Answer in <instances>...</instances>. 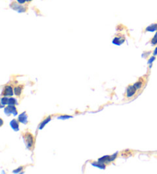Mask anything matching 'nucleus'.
<instances>
[{"label":"nucleus","mask_w":157,"mask_h":174,"mask_svg":"<svg viewBox=\"0 0 157 174\" xmlns=\"http://www.w3.org/2000/svg\"><path fill=\"white\" fill-rule=\"evenodd\" d=\"M22 88L21 86L15 87V89H14V93H15L16 96H19L20 94H21V93H22Z\"/></svg>","instance_id":"obj_10"},{"label":"nucleus","mask_w":157,"mask_h":174,"mask_svg":"<svg viewBox=\"0 0 157 174\" xmlns=\"http://www.w3.org/2000/svg\"><path fill=\"white\" fill-rule=\"evenodd\" d=\"M5 112L7 114L12 113V114H14V116H15L17 114V111H16L15 107H14V105H9V107L5 109Z\"/></svg>","instance_id":"obj_5"},{"label":"nucleus","mask_w":157,"mask_h":174,"mask_svg":"<svg viewBox=\"0 0 157 174\" xmlns=\"http://www.w3.org/2000/svg\"><path fill=\"white\" fill-rule=\"evenodd\" d=\"M136 88L134 85L133 86H130V87L127 88V98H132L134 96V94H136Z\"/></svg>","instance_id":"obj_3"},{"label":"nucleus","mask_w":157,"mask_h":174,"mask_svg":"<svg viewBox=\"0 0 157 174\" xmlns=\"http://www.w3.org/2000/svg\"><path fill=\"white\" fill-rule=\"evenodd\" d=\"M25 138V144H26L27 146L29 148L32 147L33 145V142H34L32 136L30 133H27Z\"/></svg>","instance_id":"obj_4"},{"label":"nucleus","mask_w":157,"mask_h":174,"mask_svg":"<svg viewBox=\"0 0 157 174\" xmlns=\"http://www.w3.org/2000/svg\"><path fill=\"white\" fill-rule=\"evenodd\" d=\"M92 165L94 166H97V167L100 168V169H105L104 163H100V162H99V161L98 163H92Z\"/></svg>","instance_id":"obj_11"},{"label":"nucleus","mask_w":157,"mask_h":174,"mask_svg":"<svg viewBox=\"0 0 157 174\" xmlns=\"http://www.w3.org/2000/svg\"><path fill=\"white\" fill-rule=\"evenodd\" d=\"M3 94H4L5 96H12V94H13V91H12V88L11 86H7V87L5 88Z\"/></svg>","instance_id":"obj_6"},{"label":"nucleus","mask_w":157,"mask_h":174,"mask_svg":"<svg viewBox=\"0 0 157 174\" xmlns=\"http://www.w3.org/2000/svg\"><path fill=\"white\" fill-rule=\"evenodd\" d=\"M151 44L153 45H156L157 44V32L155 34V35H154V37H153V39H152V40H151Z\"/></svg>","instance_id":"obj_15"},{"label":"nucleus","mask_w":157,"mask_h":174,"mask_svg":"<svg viewBox=\"0 0 157 174\" xmlns=\"http://www.w3.org/2000/svg\"><path fill=\"white\" fill-rule=\"evenodd\" d=\"M117 153H114V154L113 155V156H111V157H110L109 160H108V162H110V161L111 162V161L114 160H115V158H116V157H117Z\"/></svg>","instance_id":"obj_17"},{"label":"nucleus","mask_w":157,"mask_h":174,"mask_svg":"<svg viewBox=\"0 0 157 174\" xmlns=\"http://www.w3.org/2000/svg\"><path fill=\"white\" fill-rule=\"evenodd\" d=\"M72 117L71 116H60V117H58V119H62V120H64V119H68V118H71Z\"/></svg>","instance_id":"obj_18"},{"label":"nucleus","mask_w":157,"mask_h":174,"mask_svg":"<svg viewBox=\"0 0 157 174\" xmlns=\"http://www.w3.org/2000/svg\"><path fill=\"white\" fill-rule=\"evenodd\" d=\"M22 169H23V168H22V167H19V169H17V170H14L13 173H18V172H19L20 170H22Z\"/></svg>","instance_id":"obj_21"},{"label":"nucleus","mask_w":157,"mask_h":174,"mask_svg":"<svg viewBox=\"0 0 157 174\" xmlns=\"http://www.w3.org/2000/svg\"><path fill=\"white\" fill-rule=\"evenodd\" d=\"M10 6H11L12 9H13L14 10L17 11L18 12H24L26 11V8H25L22 5H19V3L18 4L16 2H12L10 5Z\"/></svg>","instance_id":"obj_1"},{"label":"nucleus","mask_w":157,"mask_h":174,"mask_svg":"<svg viewBox=\"0 0 157 174\" xmlns=\"http://www.w3.org/2000/svg\"><path fill=\"white\" fill-rule=\"evenodd\" d=\"M16 1L19 4H24V3H25L27 2V0H16Z\"/></svg>","instance_id":"obj_19"},{"label":"nucleus","mask_w":157,"mask_h":174,"mask_svg":"<svg viewBox=\"0 0 157 174\" xmlns=\"http://www.w3.org/2000/svg\"><path fill=\"white\" fill-rule=\"evenodd\" d=\"M153 55L155 56V55H157V47L156 48V49L154 50V52H153Z\"/></svg>","instance_id":"obj_22"},{"label":"nucleus","mask_w":157,"mask_h":174,"mask_svg":"<svg viewBox=\"0 0 157 174\" xmlns=\"http://www.w3.org/2000/svg\"><path fill=\"white\" fill-rule=\"evenodd\" d=\"M143 84V83L142 80H139V81H137V82L134 84V86H135L137 90L140 89V88L142 87Z\"/></svg>","instance_id":"obj_13"},{"label":"nucleus","mask_w":157,"mask_h":174,"mask_svg":"<svg viewBox=\"0 0 157 174\" xmlns=\"http://www.w3.org/2000/svg\"><path fill=\"white\" fill-rule=\"evenodd\" d=\"M27 119H28V117H27L25 112L19 116V121L22 122V123H27Z\"/></svg>","instance_id":"obj_7"},{"label":"nucleus","mask_w":157,"mask_h":174,"mask_svg":"<svg viewBox=\"0 0 157 174\" xmlns=\"http://www.w3.org/2000/svg\"><path fill=\"white\" fill-rule=\"evenodd\" d=\"M125 41L124 35H118L117 37H115L114 40H113V43L114 45H120L121 44H123Z\"/></svg>","instance_id":"obj_2"},{"label":"nucleus","mask_w":157,"mask_h":174,"mask_svg":"<svg viewBox=\"0 0 157 174\" xmlns=\"http://www.w3.org/2000/svg\"><path fill=\"white\" fill-rule=\"evenodd\" d=\"M10 125H11V127H12V129H13L14 131H19V124H18V122L15 120H12V121L10 122Z\"/></svg>","instance_id":"obj_8"},{"label":"nucleus","mask_w":157,"mask_h":174,"mask_svg":"<svg viewBox=\"0 0 157 174\" xmlns=\"http://www.w3.org/2000/svg\"><path fill=\"white\" fill-rule=\"evenodd\" d=\"M157 30V24H152L146 28L147 32H154Z\"/></svg>","instance_id":"obj_9"},{"label":"nucleus","mask_w":157,"mask_h":174,"mask_svg":"<svg viewBox=\"0 0 157 174\" xmlns=\"http://www.w3.org/2000/svg\"><path fill=\"white\" fill-rule=\"evenodd\" d=\"M154 60H155V57H152V58H151L149 59V61H148V63L149 64L152 63V62H153V61H154Z\"/></svg>","instance_id":"obj_20"},{"label":"nucleus","mask_w":157,"mask_h":174,"mask_svg":"<svg viewBox=\"0 0 157 174\" xmlns=\"http://www.w3.org/2000/svg\"><path fill=\"white\" fill-rule=\"evenodd\" d=\"M16 104V100H15V98H9V103H8V105H15Z\"/></svg>","instance_id":"obj_16"},{"label":"nucleus","mask_w":157,"mask_h":174,"mask_svg":"<svg viewBox=\"0 0 157 174\" xmlns=\"http://www.w3.org/2000/svg\"><path fill=\"white\" fill-rule=\"evenodd\" d=\"M50 120H51V117H48V118H47V119H45V120H44V121L42 122V124H40V126H39V129H40V130H42V129L45 126V124H48V122L50 121Z\"/></svg>","instance_id":"obj_12"},{"label":"nucleus","mask_w":157,"mask_h":174,"mask_svg":"<svg viewBox=\"0 0 157 174\" xmlns=\"http://www.w3.org/2000/svg\"><path fill=\"white\" fill-rule=\"evenodd\" d=\"M32 0H27V2H31Z\"/></svg>","instance_id":"obj_23"},{"label":"nucleus","mask_w":157,"mask_h":174,"mask_svg":"<svg viewBox=\"0 0 157 174\" xmlns=\"http://www.w3.org/2000/svg\"><path fill=\"white\" fill-rule=\"evenodd\" d=\"M1 103H2V107H3V105H8V103H9V99L6 98V97H5V98H2L1 99Z\"/></svg>","instance_id":"obj_14"}]
</instances>
